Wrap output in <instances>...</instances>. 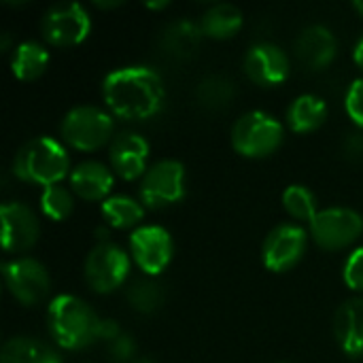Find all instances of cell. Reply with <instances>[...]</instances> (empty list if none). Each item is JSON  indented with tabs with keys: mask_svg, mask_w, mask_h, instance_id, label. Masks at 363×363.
I'll use <instances>...</instances> for the list:
<instances>
[{
	"mask_svg": "<svg viewBox=\"0 0 363 363\" xmlns=\"http://www.w3.org/2000/svg\"><path fill=\"white\" fill-rule=\"evenodd\" d=\"M308 247V234L298 223L277 225L264 240L262 262L270 272H287L300 264Z\"/></svg>",
	"mask_w": 363,
	"mask_h": 363,
	"instance_id": "obj_12",
	"label": "cell"
},
{
	"mask_svg": "<svg viewBox=\"0 0 363 363\" xmlns=\"http://www.w3.org/2000/svg\"><path fill=\"white\" fill-rule=\"evenodd\" d=\"M128 302L134 311H138L143 315H151V313L160 311V306L164 304V287L157 281L140 279L130 285Z\"/></svg>",
	"mask_w": 363,
	"mask_h": 363,
	"instance_id": "obj_26",
	"label": "cell"
},
{
	"mask_svg": "<svg viewBox=\"0 0 363 363\" xmlns=\"http://www.w3.org/2000/svg\"><path fill=\"white\" fill-rule=\"evenodd\" d=\"M342 151L349 160H362L363 157V132H351L347 134L342 143Z\"/></svg>",
	"mask_w": 363,
	"mask_h": 363,
	"instance_id": "obj_32",
	"label": "cell"
},
{
	"mask_svg": "<svg viewBox=\"0 0 363 363\" xmlns=\"http://www.w3.org/2000/svg\"><path fill=\"white\" fill-rule=\"evenodd\" d=\"M62 138L79 151H96L113 136V117L94 104H81L70 108L62 119Z\"/></svg>",
	"mask_w": 363,
	"mask_h": 363,
	"instance_id": "obj_5",
	"label": "cell"
},
{
	"mask_svg": "<svg viewBox=\"0 0 363 363\" xmlns=\"http://www.w3.org/2000/svg\"><path fill=\"white\" fill-rule=\"evenodd\" d=\"M200 28L208 38H232L242 28V11L230 2L211 4L200 19Z\"/></svg>",
	"mask_w": 363,
	"mask_h": 363,
	"instance_id": "obj_22",
	"label": "cell"
},
{
	"mask_svg": "<svg viewBox=\"0 0 363 363\" xmlns=\"http://www.w3.org/2000/svg\"><path fill=\"white\" fill-rule=\"evenodd\" d=\"M2 247L6 253H21L36 245L40 225L34 211L21 202H4L0 208Z\"/></svg>",
	"mask_w": 363,
	"mask_h": 363,
	"instance_id": "obj_13",
	"label": "cell"
},
{
	"mask_svg": "<svg viewBox=\"0 0 363 363\" xmlns=\"http://www.w3.org/2000/svg\"><path fill=\"white\" fill-rule=\"evenodd\" d=\"M123 334V330L119 328V323L115 319H102V328H100V340L104 342H113L115 338H119Z\"/></svg>",
	"mask_w": 363,
	"mask_h": 363,
	"instance_id": "obj_33",
	"label": "cell"
},
{
	"mask_svg": "<svg viewBox=\"0 0 363 363\" xmlns=\"http://www.w3.org/2000/svg\"><path fill=\"white\" fill-rule=\"evenodd\" d=\"M0 363H64L60 353L53 351L49 345L30 338V336H17L4 342Z\"/></svg>",
	"mask_w": 363,
	"mask_h": 363,
	"instance_id": "obj_21",
	"label": "cell"
},
{
	"mask_svg": "<svg viewBox=\"0 0 363 363\" xmlns=\"http://www.w3.org/2000/svg\"><path fill=\"white\" fill-rule=\"evenodd\" d=\"M136 351H138V347H136L134 338L125 332L108 345V357L113 363H130L134 359Z\"/></svg>",
	"mask_w": 363,
	"mask_h": 363,
	"instance_id": "obj_31",
	"label": "cell"
},
{
	"mask_svg": "<svg viewBox=\"0 0 363 363\" xmlns=\"http://www.w3.org/2000/svg\"><path fill=\"white\" fill-rule=\"evenodd\" d=\"M102 98L115 117L145 121L157 115L166 100L162 77L149 66H123L102 81Z\"/></svg>",
	"mask_w": 363,
	"mask_h": 363,
	"instance_id": "obj_1",
	"label": "cell"
},
{
	"mask_svg": "<svg viewBox=\"0 0 363 363\" xmlns=\"http://www.w3.org/2000/svg\"><path fill=\"white\" fill-rule=\"evenodd\" d=\"M2 279L11 296L23 304L34 306L47 298L51 289V279L47 268L32 257H17L2 264Z\"/></svg>",
	"mask_w": 363,
	"mask_h": 363,
	"instance_id": "obj_10",
	"label": "cell"
},
{
	"mask_svg": "<svg viewBox=\"0 0 363 363\" xmlns=\"http://www.w3.org/2000/svg\"><path fill=\"white\" fill-rule=\"evenodd\" d=\"M283 206L296 221H308L311 223L319 215L317 198L304 185H289L283 191Z\"/></svg>",
	"mask_w": 363,
	"mask_h": 363,
	"instance_id": "obj_27",
	"label": "cell"
},
{
	"mask_svg": "<svg viewBox=\"0 0 363 363\" xmlns=\"http://www.w3.org/2000/svg\"><path fill=\"white\" fill-rule=\"evenodd\" d=\"M353 60L357 62V66L363 70V36L357 40V45L353 49Z\"/></svg>",
	"mask_w": 363,
	"mask_h": 363,
	"instance_id": "obj_34",
	"label": "cell"
},
{
	"mask_svg": "<svg viewBox=\"0 0 363 363\" xmlns=\"http://www.w3.org/2000/svg\"><path fill=\"white\" fill-rule=\"evenodd\" d=\"M363 234V217L349 206H330L311 221V236L325 251H340Z\"/></svg>",
	"mask_w": 363,
	"mask_h": 363,
	"instance_id": "obj_8",
	"label": "cell"
},
{
	"mask_svg": "<svg viewBox=\"0 0 363 363\" xmlns=\"http://www.w3.org/2000/svg\"><path fill=\"white\" fill-rule=\"evenodd\" d=\"M172 236L162 225H138L130 234V255L134 257L136 266L149 277H157L160 272H164L166 266L172 262Z\"/></svg>",
	"mask_w": 363,
	"mask_h": 363,
	"instance_id": "obj_11",
	"label": "cell"
},
{
	"mask_svg": "<svg viewBox=\"0 0 363 363\" xmlns=\"http://www.w3.org/2000/svg\"><path fill=\"white\" fill-rule=\"evenodd\" d=\"M115 185L113 172L100 162H83L70 172V189L89 202L106 200Z\"/></svg>",
	"mask_w": 363,
	"mask_h": 363,
	"instance_id": "obj_18",
	"label": "cell"
},
{
	"mask_svg": "<svg viewBox=\"0 0 363 363\" xmlns=\"http://www.w3.org/2000/svg\"><path fill=\"white\" fill-rule=\"evenodd\" d=\"M149 143L145 140V136L136 134V132H121L113 138L111 143V164L113 170L125 179V181H134L140 174L145 177L147 168V160H149Z\"/></svg>",
	"mask_w": 363,
	"mask_h": 363,
	"instance_id": "obj_15",
	"label": "cell"
},
{
	"mask_svg": "<svg viewBox=\"0 0 363 363\" xmlns=\"http://www.w3.org/2000/svg\"><path fill=\"white\" fill-rule=\"evenodd\" d=\"M236 96V85L225 74H208L196 87V98L204 108L217 111L228 106Z\"/></svg>",
	"mask_w": 363,
	"mask_h": 363,
	"instance_id": "obj_25",
	"label": "cell"
},
{
	"mask_svg": "<svg viewBox=\"0 0 363 363\" xmlns=\"http://www.w3.org/2000/svg\"><path fill=\"white\" fill-rule=\"evenodd\" d=\"M185 198V166L179 160H160L140 181V202L149 208H164Z\"/></svg>",
	"mask_w": 363,
	"mask_h": 363,
	"instance_id": "obj_9",
	"label": "cell"
},
{
	"mask_svg": "<svg viewBox=\"0 0 363 363\" xmlns=\"http://www.w3.org/2000/svg\"><path fill=\"white\" fill-rule=\"evenodd\" d=\"M40 30L53 47H77L89 36L91 17L79 2H60L45 11Z\"/></svg>",
	"mask_w": 363,
	"mask_h": 363,
	"instance_id": "obj_7",
	"label": "cell"
},
{
	"mask_svg": "<svg viewBox=\"0 0 363 363\" xmlns=\"http://www.w3.org/2000/svg\"><path fill=\"white\" fill-rule=\"evenodd\" d=\"M342 281L349 289L363 291V247L351 251L342 264Z\"/></svg>",
	"mask_w": 363,
	"mask_h": 363,
	"instance_id": "obj_29",
	"label": "cell"
},
{
	"mask_svg": "<svg viewBox=\"0 0 363 363\" xmlns=\"http://www.w3.org/2000/svg\"><path fill=\"white\" fill-rule=\"evenodd\" d=\"M334 336L349 357H363V298H351L336 311Z\"/></svg>",
	"mask_w": 363,
	"mask_h": 363,
	"instance_id": "obj_17",
	"label": "cell"
},
{
	"mask_svg": "<svg viewBox=\"0 0 363 363\" xmlns=\"http://www.w3.org/2000/svg\"><path fill=\"white\" fill-rule=\"evenodd\" d=\"M289 70L287 53L274 43H255L245 55V72L257 85H281Z\"/></svg>",
	"mask_w": 363,
	"mask_h": 363,
	"instance_id": "obj_14",
	"label": "cell"
},
{
	"mask_svg": "<svg viewBox=\"0 0 363 363\" xmlns=\"http://www.w3.org/2000/svg\"><path fill=\"white\" fill-rule=\"evenodd\" d=\"M296 53L300 62L311 70L328 68L338 53V38L328 26H308L300 32L296 40Z\"/></svg>",
	"mask_w": 363,
	"mask_h": 363,
	"instance_id": "obj_16",
	"label": "cell"
},
{
	"mask_svg": "<svg viewBox=\"0 0 363 363\" xmlns=\"http://www.w3.org/2000/svg\"><path fill=\"white\" fill-rule=\"evenodd\" d=\"M232 147L245 157H268L272 155L283 138V123L266 111H249L232 125Z\"/></svg>",
	"mask_w": 363,
	"mask_h": 363,
	"instance_id": "obj_4",
	"label": "cell"
},
{
	"mask_svg": "<svg viewBox=\"0 0 363 363\" xmlns=\"http://www.w3.org/2000/svg\"><path fill=\"white\" fill-rule=\"evenodd\" d=\"M345 108H347V115L351 117V121L363 128V77L355 79L349 89H347V96H345Z\"/></svg>",
	"mask_w": 363,
	"mask_h": 363,
	"instance_id": "obj_30",
	"label": "cell"
},
{
	"mask_svg": "<svg viewBox=\"0 0 363 363\" xmlns=\"http://www.w3.org/2000/svg\"><path fill=\"white\" fill-rule=\"evenodd\" d=\"M102 217L111 228L128 230L136 228L143 221L145 208L138 200L130 196H111L102 202Z\"/></svg>",
	"mask_w": 363,
	"mask_h": 363,
	"instance_id": "obj_24",
	"label": "cell"
},
{
	"mask_svg": "<svg viewBox=\"0 0 363 363\" xmlns=\"http://www.w3.org/2000/svg\"><path fill=\"white\" fill-rule=\"evenodd\" d=\"M47 323L55 345L68 351H79L100 340L102 319L77 296H55L47 308Z\"/></svg>",
	"mask_w": 363,
	"mask_h": 363,
	"instance_id": "obj_2",
	"label": "cell"
},
{
	"mask_svg": "<svg viewBox=\"0 0 363 363\" xmlns=\"http://www.w3.org/2000/svg\"><path fill=\"white\" fill-rule=\"evenodd\" d=\"M353 9L363 17V0H355V2H353Z\"/></svg>",
	"mask_w": 363,
	"mask_h": 363,
	"instance_id": "obj_37",
	"label": "cell"
},
{
	"mask_svg": "<svg viewBox=\"0 0 363 363\" xmlns=\"http://www.w3.org/2000/svg\"><path fill=\"white\" fill-rule=\"evenodd\" d=\"M130 268H132L130 255L119 245L104 240L98 242L85 257L83 274H85V283L96 294H113L125 283Z\"/></svg>",
	"mask_w": 363,
	"mask_h": 363,
	"instance_id": "obj_6",
	"label": "cell"
},
{
	"mask_svg": "<svg viewBox=\"0 0 363 363\" xmlns=\"http://www.w3.org/2000/svg\"><path fill=\"white\" fill-rule=\"evenodd\" d=\"M202 28L196 26L194 21L187 19H179L166 26V30L162 32L160 45L164 49L166 55L174 57V60H187L191 55H196V51L200 49L202 43Z\"/></svg>",
	"mask_w": 363,
	"mask_h": 363,
	"instance_id": "obj_19",
	"label": "cell"
},
{
	"mask_svg": "<svg viewBox=\"0 0 363 363\" xmlns=\"http://www.w3.org/2000/svg\"><path fill=\"white\" fill-rule=\"evenodd\" d=\"M134 363H153V362H151L149 357H143V359H136V362H134Z\"/></svg>",
	"mask_w": 363,
	"mask_h": 363,
	"instance_id": "obj_38",
	"label": "cell"
},
{
	"mask_svg": "<svg viewBox=\"0 0 363 363\" xmlns=\"http://www.w3.org/2000/svg\"><path fill=\"white\" fill-rule=\"evenodd\" d=\"M70 157L62 143L51 136L28 140L13 157V174L26 183L45 187L60 185L68 177Z\"/></svg>",
	"mask_w": 363,
	"mask_h": 363,
	"instance_id": "obj_3",
	"label": "cell"
},
{
	"mask_svg": "<svg viewBox=\"0 0 363 363\" xmlns=\"http://www.w3.org/2000/svg\"><path fill=\"white\" fill-rule=\"evenodd\" d=\"M49 60L51 55L45 45H40L38 40H23L13 51L11 70L19 81H34L45 72Z\"/></svg>",
	"mask_w": 363,
	"mask_h": 363,
	"instance_id": "obj_23",
	"label": "cell"
},
{
	"mask_svg": "<svg viewBox=\"0 0 363 363\" xmlns=\"http://www.w3.org/2000/svg\"><path fill=\"white\" fill-rule=\"evenodd\" d=\"M94 4H96L98 9H115V6H119L121 2H119V0H115V2H100V0H96Z\"/></svg>",
	"mask_w": 363,
	"mask_h": 363,
	"instance_id": "obj_35",
	"label": "cell"
},
{
	"mask_svg": "<svg viewBox=\"0 0 363 363\" xmlns=\"http://www.w3.org/2000/svg\"><path fill=\"white\" fill-rule=\"evenodd\" d=\"M72 206H74L72 194L62 185L45 187L43 194H40V211L51 221H64L66 217H70Z\"/></svg>",
	"mask_w": 363,
	"mask_h": 363,
	"instance_id": "obj_28",
	"label": "cell"
},
{
	"mask_svg": "<svg viewBox=\"0 0 363 363\" xmlns=\"http://www.w3.org/2000/svg\"><path fill=\"white\" fill-rule=\"evenodd\" d=\"M328 119V104L321 96L302 94L287 108V125L296 134H308L319 130Z\"/></svg>",
	"mask_w": 363,
	"mask_h": 363,
	"instance_id": "obj_20",
	"label": "cell"
},
{
	"mask_svg": "<svg viewBox=\"0 0 363 363\" xmlns=\"http://www.w3.org/2000/svg\"><path fill=\"white\" fill-rule=\"evenodd\" d=\"M166 6H170V2L168 0H160V2H147V9H166Z\"/></svg>",
	"mask_w": 363,
	"mask_h": 363,
	"instance_id": "obj_36",
	"label": "cell"
}]
</instances>
